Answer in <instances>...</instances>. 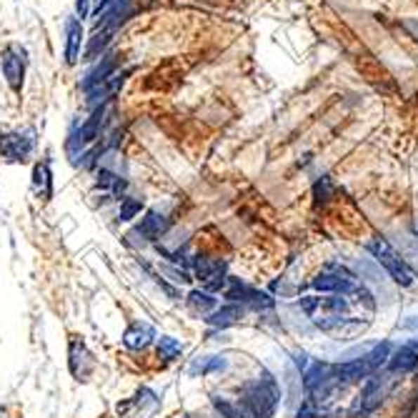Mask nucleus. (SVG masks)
Here are the masks:
<instances>
[{
    "mask_svg": "<svg viewBox=\"0 0 418 418\" xmlns=\"http://www.w3.org/2000/svg\"><path fill=\"white\" fill-rule=\"evenodd\" d=\"M366 248L373 253V258H376L378 263L384 266L386 273H388L391 278L398 283V286H403V288L411 286V283H413V273L408 270L406 261H403V258L398 256L393 248H391L388 241H384V238H376V241H371Z\"/></svg>",
    "mask_w": 418,
    "mask_h": 418,
    "instance_id": "1",
    "label": "nucleus"
},
{
    "mask_svg": "<svg viewBox=\"0 0 418 418\" xmlns=\"http://www.w3.org/2000/svg\"><path fill=\"white\" fill-rule=\"evenodd\" d=\"M278 403V391L270 381H261L246 388V398H243V408L251 418H268L275 411Z\"/></svg>",
    "mask_w": 418,
    "mask_h": 418,
    "instance_id": "2",
    "label": "nucleus"
},
{
    "mask_svg": "<svg viewBox=\"0 0 418 418\" xmlns=\"http://www.w3.org/2000/svg\"><path fill=\"white\" fill-rule=\"evenodd\" d=\"M301 308L308 313V318L313 321H321L323 328L331 326V321H341V315L348 311V303L344 298H301Z\"/></svg>",
    "mask_w": 418,
    "mask_h": 418,
    "instance_id": "3",
    "label": "nucleus"
},
{
    "mask_svg": "<svg viewBox=\"0 0 418 418\" xmlns=\"http://www.w3.org/2000/svg\"><path fill=\"white\" fill-rule=\"evenodd\" d=\"M28 53L20 46H8L0 55V68H3V78L11 86L13 93L23 91V78H25V65H28Z\"/></svg>",
    "mask_w": 418,
    "mask_h": 418,
    "instance_id": "4",
    "label": "nucleus"
},
{
    "mask_svg": "<svg viewBox=\"0 0 418 418\" xmlns=\"http://www.w3.org/2000/svg\"><path fill=\"white\" fill-rule=\"evenodd\" d=\"M33 148V133H0V155L6 161H25Z\"/></svg>",
    "mask_w": 418,
    "mask_h": 418,
    "instance_id": "5",
    "label": "nucleus"
},
{
    "mask_svg": "<svg viewBox=\"0 0 418 418\" xmlns=\"http://www.w3.org/2000/svg\"><path fill=\"white\" fill-rule=\"evenodd\" d=\"M313 288L323 293L348 291V288H353V275L346 268H341V266H328V268L313 281Z\"/></svg>",
    "mask_w": 418,
    "mask_h": 418,
    "instance_id": "6",
    "label": "nucleus"
},
{
    "mask_svg": "<svg viewBox=\"0 0 418 418\" xmlns=\"http://www.w3.org/2000/svg\"><path fill=\"white\" fill-rule=\"evenodd\" d=\"M81 46H83V25L78 18H68L65 20V63L75 65L81 58Z\"/></svg>",
    "mask_w": 418,
    "mask_h": 418,
    "instance_id": "7",
    "label": "nucleus"
},
{
    "mask_svg": "<svg viewBox=\"0 0 418 418\" xmlns=\"http://www.w3.org/2000/svg\"><path fill=\"white\" fill-rule=\"evenodd\" d=\"M171 223H168V218L161 216L158 211H148L145 218H141V223L136 226V233H141L145 241H158L161 235L168 233Z\"/></svg>",
    "mask_w": 418,
    "mask_h": 418,
    "instance_id": "8",
    "label": "nucleus"
},
{
    "mask_svg": "<svg viewBox=\"0 0 418 418\" xmlns=\"http://www.w3.org/2000/svg\"><path fill=\"white\" fill-rule=\"evenodd\" d=\"M70 371L78 381H88V376L93 373V358L88 353V348L78 341H70Z\"/></svg>",
    "mask_w": 418,
    "mask_h": 418,
    "instance_id": "9",
    "label": "nucleus"
},
{
    "mask_svg": "<svg viewBox=\"0 0 418 418\" xmlns=\"http://www.w3.org/2000/svg\"><path fill=\"white\" fill-rule=\"evenodd\" d=\"M155 328L148 326V323H133L126 333H123V346L131 351H141L145 346H150L155 341Z\"/></svg>",
    "mask_w": 418,
    "mask_h": 418,
    "instance_id": "10",
    "label": "nucleus"
},
{
    "mask_svg": "<svg viewBox=\"0 0 418 418\" xmlns=\"http://www.w3.org/2000/svg\"><path fill=\"white\" fill-rule=\"evenodd\" d=\"M418 366V351L416 346H403L388 358V371L393 373H408Z\"/></svg>",
    "mask_w": 418,
    "mask_h": 418,
    "instance_id": "11",
    "label": "nucleus"
},
{
    "mask_svg": "<svg viewBox=\"0 0 418 418\" xmlns=\"http://www.w3.org/2000/svg\"><path fill=\"white\" fill-rule=\"evenodd\" d=\"M103 118H105V105H98V108L93 110L91 118H88V121L83 123L81 133H78V141H81L83 145H86V143H93L96 138H100V128H103Z\"/></svg>",
    "mask_w": 418,
    "mask_h": 418,
    "instance_id": "12",
    "label": "nucleus"
},
{
    "mask_svg": "<svg viewBox=\"0 0 418 418\" xmlns=\"http://www.w3.org/2000/svg\"><path fill=\"white\" fill-rule=\"evenodd\" d=\"M243 318V308L238 303H228L223 306V308L213 311L211 315H208L206 321L211 323V326L216 328H226V326H233V323H238Z\"/></svg>",
    "mask_w": 418,
    "mask_h": 418,
    "instance_id": "13",
    "label": "nucleus"
},
{
    "mask_svg": "<svg viewBox=\"0 0 418 418\" xmlns=\"http://www.w3.org/2000/svg\"><path fill=\"white\" fill-rule=\"evenodd\" d=\"M33 190L38 193V198L43 201H51L53 195V176H51V168L48 163H38L33 168Z\"/></svg>",
    "mask_w": 418,
    "mask_h": 418,
    "instance_id": "14",
    "label": "nucleus"
},
{
    "mask_svg": "<svg viewBox=\"0 0 418 418\" xmlns=\"http://www.w3.org/2000/svg\"><path fill=\"white\" fill-rule=\"evenodd\" d=\"M113 70H115V58L113 55H103L100 58V63L96 65V68L88 73V78H86V83H83V88L86 91H91V88H96V86H100V83H105L113 75Z\"/></svg>",
    "mask_w": 418,
    "mask_h": 418,
    "instance_id": "15",
    "label": "nucleus"
},
{
    "mask_svg": "<svg viewBox=\"0 0 418 418\" xmlns=\"http://www.w3.org/2000/svg\"><path fill=\"white\" fill-rule=\"evenodd\" d=\"M226 270V261H216V258H208V256H195L193 261V273L198 281L206 283L208 278H213L216 273H223Z\"/></svg>",
    "mask_w": 418,
    "mask_h": 418,
    "instance_id": "16",
    "label": "nucleus"
},
{
    "mask_svg": "<svg viewBox=\"0 0 418 418\" xmlns=\"http://www.w3.org/2000/svg\"><path fill=\"white\" fill-rule=\"evenodd\" d=\"M378 403H381V386H378V381H368L366 388H363V393H361V401L355 403V408H353V416L355 413L366 416V413H371Z\"/></svg>",
    "mask_w": 418,
    "mask_h": 418,
    "instance_id": "17",
    "label": "nucleus"
},
{
    "mask_svg": "<svg viewBox=\"0 0 418 418\" xmlns=\"http://www.w3.org/2000/svg\"><path fill=\"white\" fill-rule=\"evenodd\" d=\"M185 301H188V306L195 311V313H211V311H216V306H218L213 293H208V291H190Z\"/></svg>",
    "mask_w": 418,
    "mask_h": 418,
    "instance_id": "18",
    "label": "nucleus"
},
{
    "mask_svg": "<svg viewBox=\"0 0 418 418\" xmlns=\"http://www.w3.org/2000/svg\"><path fill=\"white\" fill-rule=\"evenodd\" d=\"M181 353H183V346L178 344L176 338H171V336L158 338V355H161V358H166V361H176Z\"/></svg>",
    "mask_w": 418,
    "mask_h": 418,
    "instance_id": "19",
    "label": "nucleus"
},
{
    "mask_svg": "<svg viewBox=\"0 0 418 418\" xmlns=\"http://www.w3.org/2000/svg\"><path fill=\"white\" fill-rule=\"evenodd\" d=\"M213 406H216L218 413H223L226 418H251L241 403H230V401H226V398H218V396L213 398Z\"/></svg>",
    "mask_w": 418,
    "mask_h": 418,
    "instance_id": "20",
    "label": "nucleus"
},
{
    "mask_svg": "<svg viewBox=\"0 0 418 418\" xmlns=\"http://www.w3.org/2000/svg\"><path fill=\"white\" fill-rule=\"evenodd\" d=\"M141 211H143V201H138V198H123L118 218H121L123 223H128V221H133V218L141 216Z\"/></svg>",
    "mask_w": 418,
    "mask_h": 418,
    "instance_id": "21",
    "label": "nucleus"
},
{
    "mask_svg": "<svg viewBox=\"0 0 418 418\" xmlns=\"http://www.w3.org/2000/svg\"><path fill=\"white\" fill-rule=\"evenodd\" d=\"M228 278H230V275H226V270H223V273H216L213 278H208V281H206V291L208 293L226 291V286H228Z\"/></svg>",
    "mask_w": 418,
    "mask_h": 418,
    "instance_id": "22",
    "label": "nucleus"
},
{
    "mask_svg": "<svg viewBox=\"0 0 418 418\" xmlns=\"http://www.w3.org/2000/svg\"><path fill=\"white\" fill-rule=\"evenodd\" d=\"M88 6H91V0H75V11H78V15L86 18L88 15Z\"/></svg>",
    "mask_w": 418,
    "mask_h": 418,
    "instance_id": "23",
    "label": "nucleus"
},
{
    "mask_svg": "<svg viewBox=\"0 0 418 418\" xmlns=\"http://www.w3.org/2000/svg\"><path fill=\"white\" fill-rule=\"evenodd\" d=\"M105 3H110V0H96V13H98V11H100V8H103V6H105Z\"/></svg>",
    "mask_w": 418,
    "mask_h": 418,
    "instance_id": "24",
    "label": "nucleus"
}]
</instances>
